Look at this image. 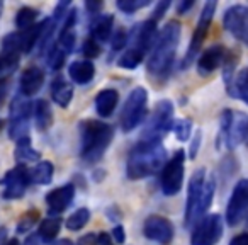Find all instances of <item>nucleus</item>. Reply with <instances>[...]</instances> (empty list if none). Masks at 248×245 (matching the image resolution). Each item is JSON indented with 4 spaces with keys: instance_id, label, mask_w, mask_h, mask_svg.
Masks as SVG:
<instances>
[{
    "instance_id": "nucleus-14",
    "label": "nucleus",
    "mask_w": 248,
    "mask_h": 245,
    "mask_svg": "<svg viewBox=\"0 0 248 245\" xmlns=\"http://www.w3.org/2000/svg\"><path fill=\"white\" fill-rule=\"evenodd\" d=\"M143 233L148 240L160 245H170L175 235L172 221L162 214H150L143 223Z\"/></svg>"
},
{
    "instance_id": "nucleus-36",
    "label": "nucleus",
    "mask_w": 248,
    "mask_h": 245,
    "mask_svg": "<svg viewBox=\"0 0 248 245\" xmlns=\"http://www.w3.org/2000/svg\"><path fill=\"white\" fill-rule=\"evenodd\" d=\"M110 45H112L114 51L124 49V46L128 45V33L124 31V29H117V31L110 36Z\"/></svg>"
},
{
    "instance_id": "nucleus-17",
    "label": "nucleus",
    "mask_w": 248,
    "mask_h": 245,
    "mask_svg": "<svg viewBox=\"0 0 248 245\" xmlns=\"http://www.w3.org/2000/svg\"><path fill=\"white\" fill-rule=\"evenodd\" d=\"M226 53V48L221 45H213L209 48H206V51L201 53L199 60H197V72H199V75L207 77L213 72H216L223 65Z\"/></svg>"
},
{
    "instance_id": "nucleus-33",
    "label": "nucleus",
    "mask_w": 248,
    "mask_h": 245,
    "mask_svg": "<svg viewBox=\"0 0 248 245\" xmlns=\"http://www.w3.org/2000/svg\"><path fill=\"white\" fill-rule=\"evenodd\" d=\"M38 220H39V211L38 210L26 211L17 223V233H28V231H31L32 228H34V225L38 223Z\"/></svg>"
},
{
    "instance_id": "nucleus-28",
    "label": "nucleus",
    "mask_w": 248,
    "mask_h": 245,
    "mask_svg": "<svg viewBox=\"0 0 248 245\" xmlns=\"http://www.w3.org/2000/svg\"><path fill=\"white\" fill-rule=\"evenodd\" d=\"M14 159L16 162H19V165H26V163H31V162H39L41 155H39L38 150L32 148L31 142H28V143H17L16 145Z\"/></svg>"
},
{
    "instance_id": "nucleus-39",
    "label": "nucleus",
    "mask_w": 248,
    "mask_h": 245,
    "mask_svg": "<svg viewBox=\"0 0 248 245\" xmlns=\"http://www.w3.org/2000/svg\"><path fill=\"white\" fill-rule=\"evenodd\" d=\"M70 2H60L58 5H56L55 7V19H56V22L60 21V19H63V17H66V16H68V12L72 11V9H70Z\"/></svg>"
},
{
    "instance_id": "nucleus-31",
    "label": "nucleus",
    "mask_w": 248,
    "mask_h": 245,
    "mask_svg": "<svg viewBox=\"0 0 248 245\" xmlns=\"http://www.w3.org/2000/svg\"><path fill=\"white\" fill-rule=\"evenodd\" d=\"M214 189H216V182H214L213 177H207L206 184H204V191H202V197H201V206H199V220L207 214V210H209L211 203H213L214 197Z\"/></svg>"
},
{
    "instance_id": "nucleus-7",
    "label": "nucleus",
    "mask_w": 248,
    "mask_h": 245,
    "mask_svg": "<svg viewBox=\"0 0 248 245\" xmlns=\"http://www.w3.org/2000/svg\"><path fill=\"white\" fill-rule=\"evenodd\" d=\"M173 104L169 99H162L153 107L152 117L143 131V138L146 140H162L170 130L173 128Z\"/></svg>"
},
{
    "instance_id": "nucleus-9",
    "label": "nucleus",
    "mask_w": 248,
    "mask_h": 245,
    "mask_svg": "<svg viewBox=\"0 0 248 245\" xmlns=\"http://www.w3.org/2000/svg\"><path fill=\"white\" fill-rule=\"evenodd\" d=\"M223 237V218L217 213L204 214L190 233V245H216Z\"/></svg>"
},
{
    "instance_id": "nucleus-35",
    "label": "nucleus",
    "mask_w": 248,
    "mask_h": 245,
    "mask_svg": "<svg viewBox=\"0 0 248 245\" xmlns=\"http://www.w3.org/2000/svg\"><path fill=\"white\" fill-rule=\"evenodd\" d=\"M82 53L87 56V58H97L100 55V45L97 41H93L92 38H87L82 45Z\"/></svg>"
},
{
    "instance_id": "nucleus-52",
    "label": "nucleus",
    "mask_w": 248,
    "mask_h": 245,
    "mask_svg": "<svg viewBox=\"0 0 248 245\" xmlns=\"http://www.w3.org/2000/svg\"><path fill=\"white\" fill-rule=\"evenodd\" d=\"M245 72H247V79H248V68H245Z\"/></svg>"
},
{
    "instance_id": "nucleus-5",
    "label": "nucleus",
    "mask_w": 248,
    "mask_h": 245,
    "mask_svg": "<svg viewBox=\"0 0 248 245\" xmlns=\"http://www.w3.org/2000/svg\"><path fill=\"white\" fill-rule=\"evenodd\" d=\"M146 106H148V92L145 87H136L129 92L128 99L124 102L121 111L119 123L124 133L136 130L146 116Z\"/></svg>"
},
{
    "instance_id": "nucleus-49",
    "label": "nucleus",
    "mask_w": 248,
    "mask_h": 245,
    "mask_svg": "<svg viewBox=\"0 0 248 245\" xmlns=\"http://www.w3.org/2000/svg\"><path fill=\"white\" fill-rule=\"evenodd\" d=\"M7 245H19V242L16 240V238H12V240H9V244Z\"/></svg>"
},
{
    "instance_id": "nucleus-26",
    "label": "nucleus",
    "mask_w": 248,
    "mask_h": 245,
    "mask_svg": "<svg viewBox=\"0 0 248 245\" xmlns=\"http://www.w3.org/2000/svg\"><path fill=\"white\" fill-rule=\"evenodd\" d=\"M32 107L34 104H31V100L26 99L24 96L19 94L11 104V111H9V121L14 119H29L32 113Z\"/></svg>"
},
{
    "instance_id": "nucleus-42",
    "label": "nucleus",
    "mask_w": 248,
    "mask_h": 245,
    "mask_svg": "<svg viewBox=\"0 0 248 245\" xmlns=\"http://www.w3.org/2000/svg\"><path fill=\"white\" fill-rule=\"evenodd\" d=\"M194 5H196V2H194V0H182V2H179V4H177V12H179V14H187V12H189Z\"/></svg>"
},
{
    "instance_id": "nucleus-4",
    "label": "nucleus",
    "mask_w": 248,
    "mask_h": 245,
    "mask_svg": "<svg viewBox=\"0 0 248 245\" xmlns=\"http://www.w3.org/2000/svg\"><path fill=\"white\" fill-rule=\"evenodd\" d=\"M248 136V116L245 113H234L224 109L219 116V133H217V147L226 143L228 148H236L240 143L247 142Z\"/></svg>"
},
{
    "instance_id": "nucleus-2",
    "label": "nucleus",
    "mask_w": 248,
    "mask_h": 245,
    "mask_svg": "<svg viewBox=\"0 0 248 245\" xmlns=\"http://www.w3.org/2000/svg\"><path fill=\"white\" fill-rule=\"evenodd\" d=\"M78 133H80V157L87 163L99 162L114 138L112 126L97 119L80 121Z\"/></svg>"
},
{
    "instance_id": "nucleus-37",
    "label": "nucleus",
    "mask_w": 248,
    "mask_h": 245,
    "mask_svg": "<svg viewBox=\"0 0 248 245\" xmlns=\"http://www.w3.org/2000/svg\"><path fill=\"white\" fill-rule=\"evenodd\" d=\"M169 7H170L169 0H162V2H158V4L155 5V11H153V14H152V21L158 22L160 19L163 17V14L169 11Z\"/></svg>"
},
{
    "instance_id": "nucleus-44",
    "label": "nucleus",
    "mask_w": 248,
    "mask_h": 245,
    "mask_svg": "<svg viewBox=\"0 0 248 245\" xmlns=\"http://www.w3.org/2000/svg\"><path fill=\"white\" fill-rule=\"evenodd\" d=\"M102 2H85V9L89 11V14L99 16V11L102 9Z\"/></svg>"
},
{
    "instance_id": "nucleus-1",
    "label": "nucleus",
    "mask_w": 248,
    "mask_h": 245,
    "mask_svg": "<svg viewBox=\"0 0 248 245\" xmlns=\"http://www.w3.org/2000/svg\"><path fill=\"white\" fill-rule=\"evenodd\" d=\"M167 163V150L162 140H146L141 138L138 145L133 147L129 152L128 163H126V176L131 180L146 179Z\"/></svg>"
},
{
    "instance_id": "nucleus-18",
    "label": "nucleus",
    "mask_w": 248,
    "mask_h": 245,
    "mask_svg": "<svg viewBox=\"0 0 248 245\" xmlns=\"http://www.w3.org/2000/svg\"><path fill=\"white\" fill-rule=\"evenodd\" d=\"M43 83H45V70L39 66H29L22 72L19 80V94L29 99L41 90Z\"/></svg>"
},
{
    "instance_id": "nucleus-45",
    "label": "nucleus",
    "mask_w": 248,
    "mask_h": 245,
    "mask_svg": "<svg viewBox=\"0 0 248 245\" xmlns=\"http://www.w3.org/2000/svg\"><path fill=\"white\" fill-rule=\"evenodd\" d=\"M9 240H7V228L2 227L0 228V245H7Z\"/></svg>"
},
{
    "instance_id": "nucleus-43",
    "label": "nucleus",
    "mask_w": 248,
    "mask_h": 245,
    "mask_svg": "<svg viewBox=\"0 0 248 245\" xmlns=\"http://www.w3.org/2000/svg\"><path fill=\"white\" fill-rule=\"evenodd\" d=\"M230 245H248V231L234 235V237L230 240Z\"/></svg>"
},
{
    "instance_id": "nucleus-32",
    "label": "nucleus",
    "mask_w": 248,
    "mask_h": 245,
    "mask_svg": "<svg viewBox=\"0 0 248 245\" xmlns=\"http://www.w3.org/2000/svg\"><path fill=\"white\" fill-rule=\"evenodd\" d=\"M150 4H152V0H117L116 7L124 14H135V12L148 7Z\"/></svg>"
},
{
    "instance_id": "nucleus-24",
    "label": "nucleus",
    "mask_w": 248,
    "mask_h": 245,
    "mask_svg": "<svg viewBox=\"0 0 248 245\" xmlns=\"http://www.w3.org/2000/svg\"><path fill=\"white\" fill-rule=\"evenodd\" d=\"M60 230H62V218L58 216L45 218L38 227V237L43 242H53L58 237Z\"/></svg>"
},
{
    "instance_id": "nucleus-22",
    "label": "nucleus",
    "mask_w": 248,
    "mask_h": 245,
    "mask_svg": "<svg viewBox=\"0 0 248 245\" xmlns=\"http://www.w3.org/2000/svg\"><path fill=\"white\" fill-rule=\"evenodd\" d=\"M51 99L60 107H68L73 99V87L63 77H56L51 83Z\"/></svg>"
},
{
    "instance_id": "nucleus-20",
    "label": "nucleus",
    "mask_w": 248,
    "mask_h": 245,
    "mask_svg": "<svg viewBox=\"0 0 248 245\" xmlns=\"http://www.w3.org/2000/svg\"><path fill=\"white\" fill-rule=\"evenodd\" d=\"M112 24L114 17L110 14L95 16V19L90 22V38L99 43V45L107 43L110 39V36H112Z\"/></svg>"
},
{
    "instance_id": "nucleus-16",
    "label": "nucleus",
    "mask_w": 248,
    "mask_h": 245,
    "mask_svg": "<svg viewBox=\"0 0 248 245\" xmlns=\"http://www.w3.org/2000/svg\"><path fill=\"white\" fill-rule=\"evenodd\" d=\"M73 197H75V186L73 184H65V186H60L56 189L49 191L45 197L49 214L58 216L60 213H63L72 204Z\"/></svg>"
},
{
    "instance_id": "nucleus-48",
    "label": "nucleus",
    "mask_w": 248,
    "mask_h": 245,
    "mask_svg": "<svg viewBox=\"0 0 248 245\" xmlns=\"http://www.w3.org/2000/svg\"><path fill=\"white\" fill-rule=\"evenodd\" d=\"M53 245H73V244L68 240V238H62V240L55 242V244H53Z\"/></svg>"
},
{
    "instance_id": "nucleus-53",
    "label": "nucleus",
    "mask_w": 248,
    "mask_h": 245,
    "mask_svg": "<svg viewBox=\"0 0 248 245\" xmlns=\"http://www.w3.org/2000/svg\"><path fill=\"white\" fill-rule=\"evenodd\" d=\"M247 142H248V136H247Z\"/></svg>"
},
{
    "instance_id": "nucleus-50",
    "label": "nucleus",
    "mask_w": 248,
    "mask_h": 245,
    "mask_svg": "<svg viewBox=\"0 0 248 245\" xmlns=\"http://www.w3.org/2000/svg\"><path fill=\"white\" fill-rule=\"evenodd\" d=\"M2 11H4V4L0 2V17H2Z\"/></svg>"
},
{
    "instance_id": "nucleus-21",
    "label": "nucleus",
    "mask_w": 248,
    "mask_h": 245,
    "mask_svg": "<svg viewBox=\"0 0 248 245\" xmlns=\"http://www.w3.org/2000/svg\"><path fill=\"white\" fill-rule=\"evenodd\" d=\"M68 77L78 85H87L95 77V66L90 60H77L68 65Z\"/></svg>"
},
{
    "instance_id": "nucleus-11",
    "label": "nucleus",
    "mask_w": 248,
    "mask_h": 245,
    "mask_svg": "<svg viewBox=\"0 0 248 245\" xmlns=\"http://www.w3.org/2000/svg\"><path fill=\"white\" fill-rule=\"evenodd\" d=\"M206 170L197 169L192 174L187 189V199H186V227H190L192 223L199 221V206L201 197H202L204 184H206Z\"/></svg>"
},
{
    "instance_id": "nucleus-3",
    "label": "nucleus",
    "mask_w": 248,
    "mask_h": 245,
    "mask_svg": "<svg viewBox=\"0 0 248 245\" xmlns=\"http://www.w3.org/2000/svg\"><path fill=\"white\" fill-rule=\"evenodd\" d=\"M180 24L177 21H169L153 46V51L148 60V73L153 77H165L172 68L175 60L177 46L180 43Z\"/></svg>"
},
{
    "instance_id": "nucleus-15",
    "label": "nucleus",
    "mask_w": 248,
    "mask_h": 245,
    "mask_svg": "<svg viewBox=\"0 0 248 245\" xmlns=\"http://www.w3.org/2000/svg\"><path fill=\"white\" fill-rule=\"evenodd\" d=\"M156 38H158L156 22L148 19V21L140 22L131 29V33L128 34V43L131 45L129 48H135L146 55V51H150L155 46Z\"/></svg>"
},
{
    "instance_id": "nucleus-25",
    "label": "nucleus",
    "mask_w": 248,
    "mask_h": 245,
    "mask_svg": "<svg viewBox=\"0 0 248 245\" xmlns=\"http://www.w3.org/2000/svg\"><path fill=\"white\" fill-rule=\"evenodd\" d=\"M55 174V165L49 160H39L38 165L31 169V180L39 186H48L53 180Z\"/></svg>"
},
{
    "instance_id": "nucleus-54",
    "label": "nucleus",
    "mask_w": 248,
    "mask_h": 245,
    "mask_svg": "<svg viewBox=\"0 0 248 245\" xmlns=\"http://www.w3.org/2000/svg\"><path fill=\"white\" fill-rule=\"evenodd\" d=\"M109 245H112V244H109Z\"/></svg>"
},
{
    "instance_id": "nucleus-34",
    "label": "nucleus",
    "mask_w": 248,
    "mask_h": 245,
    "mask_svg": "<svg viewBox=\"0 0 248 245\" xmlns=\"http://www.w3.org/2000/svg\"><path fill=\"white\" fill-rule=\"evenodd\" d=\"M173 133H175L177 140H180V142H187L190 136V133H192V121L187 119V117H180V119H177L175 123H173Z\"/></svg>"
},
{
    "instance_id": "nucleus-10",
    "label": "nucleus",
    "mask_w": 248,
    "mask_h": 245,
    "mask_svg": "<svg viewBox=\"0 0 248 245\" xmlns=\"http://www.w3.org/2000/svg\"><path fill=\"white\" fill-rule=\"evenodd\" d=\"M31 169L26 165H16L0 179L4 199H21L31 184Z\"/></svg>"
},
{
    "instance_id": "nucleus-19",
    "label": "nucleus",
    "mask_w": 248,
    "mask_h": 245,
    "mask_svg": "<svg viewBox=\"0 0 248 245\" xmlns=\"http://www.w3.org/2000/svg\"><path fill=\"white\" fill-rule=\"evenodd\" d=\"M119 104V92L116 89H102L95 96L93 106L100 117H110Z\"/></svg>"
},
{
    "instance_id": "nucleus-8",
    "label": "nucleus",
    "mask_w": 248,
    "mask_h": 245,
    "mask_svg": "<svg viewBox=\"0 0 248 245\" xmlns=\"http://www.w3.org/2000/svg\"><path fill=\"white\" fill-rule=\"evenodd\" d=\"M216 7L217 4L214 0H209L206 2L201 11V16H199V21H197V26H196V31H194L192 38H190V43H189V48L186 51V56L182 60V68H189L192 65V62L196 60V56L199 55L201 48H202V43L207 36V31H209V26L213 22V17H214V12H216Z\"/></svg>"
},
{
    "instance_id": "nucleus-40",
    "label": "nucleus",
    "mask_w": 248,
    "mask_h": 245,
    "mask_svg": "<svg viewBox=\"0 0 248 245\" xmlns=\"http://www.w3.org/2000/svg\"><path fill=\"white\" fill-rule=\"evenodd\" d=\"M110 237L114 238V242H116V244L123 245L124 242H126V231H124L123 225H116V227L112 228V231H110Z\"/></svg>"
},
{
    "instance_id": "nucleus-38",
    "label": "nucleus",
    "mask_w": 248,
    "mask_h": 245,
    "mask_svg": "<svg viewBox=\"0 0 248 245\" xmlns=\"http://www.w3.org/2000/svg\"><path fill=\"white\" fill-rule=\"evenodd\" d=\"M201 140H202V133L196 131V135L192 136V143H190V148H189V157L192 160L197 157V152H199V147H201Z\"/></svg>"
},
{
    "instance_id": "nucleus-41",
    "label": "nucleus",
    "mask_w": 248,
    "mask_h": 245,
    "mask_svg": "<svg viewBox=\"0 0 248 245\" xmlns=\"http://www.w3.org/2000/svg\"><path fill=\"white\" fill-rule=\"evenodd\" d=\"M77 244L78 245H99V238H97L95 233H85L83 237L78 238Z\"/></svg>"
},
{
    "instance_id": "nucleus-27",
    "label": "nucleus",
    "mask_w": 248,
    "mask_h": 245,
    "mask_svg": "<svg viewBox=\"0 0 248 245\" xmlns=\"http://www.w3.org/2000/svg\"><path fill=\"white\" fill-rule=\"evenodd\" d=\"M39 16V11L34 7H29V5H24V7H21L17 11V14H16V28L19 29V31H26V29L32 28V26L36 24V19H38Z\"/></svg>"
},
{
    "instance_id": "nucleus-13",
    "label": "nucleus",
    "mask_w": 248,
    "mask_h": 245,
    "mask_svg": "<svg viewBox=\"0 0 248 245\" xmlns=\"http://www.w3.org/2000/svg\"><path fill=\"white\" fill-rule=\"evenodd\" d=\"M223 24L226 31L238 41L248 45V7L247 5H231L224 11Z\"/></svg>"
},
{
    "instance_id": "nucleus-6",
    "label": "nucleus",
    "mask_w": 248,
    "mask_h": 245,
    "mask_svg": "<svg viewBox=\"0 0 248 245\" xmlns=\"http://www.w3.org/2000/svg\"><path fill=\"white\" fill-rule=\"evenodd\" d=\"M184 176H186V152L177 150L172 159L163 165L160 174V187L165 196H175L180 193L184 186Z\"/></svg>"
},
{
    "instance_id": "nucleus-30",
    "label": "nucleus",
    "mask_w": 248,
    "mask_h": 245,
    "mask_svg": "<svg viewBox=\"0 0 248 245\" xmlns=\"http://www.w3.org/2000/svg\"><path fill=\"white\" fill-rule=\"evenodd\" d=\"M143 58H145V53L138 51V49H135V48H128L126 51H123V55L119 56L117 65L124 70H135L136 66L143 62Z\"/></svg>"
},
{
    "instance_id": "nucleus-46",
    "label": "nucleus",
    "mask_w": 248,
    "mask_h": 245,
    "mask_svg": "<svg viewBox=\"0 0 248 245\" xmlns=\"http://www.w3.org/2000/svg\"><path fill=\"white\" fill-rule=\"evenodd\" d=\"M41 238L38 237V235H32V237H29L28 240H26L24 245H41Z\"/></svg>"
},
{
    "instance_id": "nucleus-51",
    "label": "nucleus",
    "mask_w": 248,
    "mask_h": 245,
    "mask_svg": "<svg viewBox=\"0 0 248 245\" xmlns=\"http://www.w3.org/2000/svg\"><path fill=\"white\" fill-rule=\"evenodd\" d=\"M2 128H4V121L0 119V130H2Z\"/></svg>"
},
{
    "instance_id": "nucleus-23",
    "label": "nucleus",
    "mask_w": 248,
    "mask_h": 245,
    "mask_svg": "<svg viewBox=\"0 0 248 245\" xmlns=\"http://www.w3.org/2000/svg\"><path fill=\"white\" fill-rule=\"evenodd\" d=\"M34 119H36V126H38L39 131H46L53 126V109L49 106L48 100L45 99H38L34 102Z\"/></svg>"
},
{
    "instance_id": "nucleus-29",
    "label": "nucleus",
    "mask_w": 248,
    "mask_h": 245,
    "mask_svg": "<svg viewBox=\"0 0 248 245\" xmlns=\"http://www.w3.org/2000/svg\"><path fill=\"white\" fill-rule=\"evenodd\" d=\"M90 221V210L89 208H78L75 210L68 218H66V228L70 231H78L82 228H85Z\"/></svg>"
},
{
    "instance_id": "nucleus-12",
    "label": "nucleus",
    "mask_w": 248,
    "mask_h": 245,
    "mask_svg": "<svg viewBox=\"0 0 248 245\" xmlns=\"http://www.w3.org/2000/svg\"><path fill=\"white\" fill-rule=\"evenodd\" d=\"M248 211V179H241L233 187L226 206V223L236 227Z\"/></svg>"
},
{
    "instance_id": "nucleus-47",
    "label": "nucleus",
    "mask_w": 248,
    "mask_h": 245,
    "mask_svg": "<svg viewBox=\"0 0 248 245\" xmlns=\"http://www.w3.org/2000/svg\"><path fill=\"white\" fill-rule=\"evenodd\" d=\"M5 94H7V83H0V104L4 102Z\"/></svg>"
}]
</instances>
